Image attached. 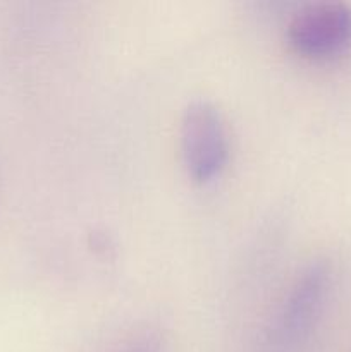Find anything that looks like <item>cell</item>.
<instances>
[{"instance_id": "3", "label": "cell", "mask_w": 351, "mask_h": 352, "mask_svg": "<svg viewBox=\"0 0 351 352\" xmlns=\"http://www.w3.org/2000/svg\"><path fill=\"white\" fill-rule=\"evenodd\" d=\"M288 40L296 52L326 58L351 47V6L337 0L306 3L288 23Z\"/></svg>"}, {"instance_id": "2", "label": "cell", "mask_w": 351, "mask_h": 352, "mask_svg": "<svg viewBox=\"0 0 351 352\" xmlns=\"http://www.w3.org/2000/svg\"><path fill=\"white\" fill-rule=\"evenodd\" d=\"M181 155L188 174L205 182L219 174L229 155L226 120L209 100H193L186 105L179 126Z\"/></svg>"}, {"instance_id": "1", "label": "cell", "mask_w": 351, "mask_h": 352, "mask_svg": "<svg viewBox=\"0 0 351 352\" xmlns=\"http://www.w3.org/2000/svg\"><path fill=\"white\" fill-rule=\"evenodd\" d=\"M330 278V267L323 260L312 261L296 275L267 332L268 352L301 351L319 325Z\"/></svg>"}, {"instance_id": "4", "label": "cell", "mask_w": 351, "mask_h": 352, "mask_svg": "<svg viewBox=\"0 0 351 352\" xmlns=\"http://www.w3.org/2000/svg\"><path fill=\"white\" fill-rule=\"evenodd\" d=\"M116 352H162V344L155 336H141Z\"/></svg>"}]
</instances>
